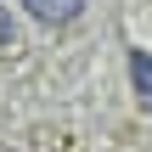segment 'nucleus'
Listing matches in <instances>:
<instances>
[{
    "instance_id": "1",
    "label": "nucleus",
    "mask_w": 152,
    "mask_h": 152,
    "mask_svg": "<svg viewBox=\"0 0 152 152\" xmlns=\"http://www.w3.org/2000/svg\"><path fill=\"white\" fill-rule=\"evenodd\" d=\"M23 11H28L34 23H45V28H68V23L85 11V0H23Z\"/></svg>"
},
{
    "instance_id": "2",
    "label": "nucleus",
    "mask_w": 152,
    "mask_h": 152,
    "mask_svg": "<svg viewBox=\"0 0 152 152\" xmlns=\"http://www.w3.org/2000/svg\"><path fill=\"white\" fill-rule=\"evenodd\" d=\"M130 79H135V96L147 102V113H152V56L141 51V45L130 51Z\"/></svg>"
},
{
    "instance_id": "3",
    "label": "nucleus",
    "mask_w": 152,
    "mask_h": 152,
    "mask_svg": "<svg viewBox=\"0 0 152 152\" xmlns=\"http://www.w3.org/2000/svg\"><path fill=\"white\" fill-rule=\"evenodd\" d=\"M17 45V23H11V11L0 6V51H11Z\"/></svg>"
}]
</instances>
